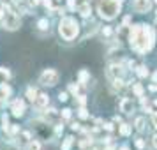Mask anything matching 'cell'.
Listing matches in <instances>:
<instances>
[{"label":"cell","mask_w":157,"mask_h":150,"mask_svg":"<svg viewBox=\"0 0 157 150\" xmlns=\"http://www.w3.org/2000/svg\"><path fill=\"white\" fill-rule=\"evenodd\" d=\"M30 150H41V145H39L37 141H32L30 143Z\"/></svg>","instance_id":"obj_20"},{"label":"cell","mask_w":157,"mask_h":150,"mask_svg":"<svg viewBox=\"0 0 157 150\" xmlns=\"http://www.w3.org/2000/svg\"><path fill=\"white\" fill-rule=\"evenodd\" d=\"M99 14L106 20H113L120 13V0H99Z\"/></svg>","instance_id":"obj_2"},{"label":"cell","mask_w":157,"mask_h":150,"mask_svg":"<svg viewBox=\"0 0 157 150\" xmlns=\"http://www.w3.org/2000/svg\"><path fill=\"white\" fill-rule=\"evenodd\" d=\"M129 41H131V46L136 51L143 53V51L152 48V44H154V32H152V29L145 27V25H136L131 30Z\"/></svg>","instance_id":"obj_1"},{"label":"cell","mask_w":157,"mask_h":150,"mask_svg":"<svg viewBox=\"0 0 157 150\" xmlns=\"http://www.w3.org/2000/svg\"><path fill=\"white\" fill-rule=\"evenodd\" d=\"M78 23L74 21L72 18H64L62 21H60V27H58V32H60V36L64 37L65 41H72L74 37L78 36Z\"/></svg>","instance_id":"obj_3"},{"label":"cell","mask_w":157,"mask_h":150,"mask_svg":"<svg viewBox=\"0 0 157 150\" xmlns=\"http://www.w3.org/2000/svg\"><path fill=\"white\" fill-rule=\"evenodd\" d=\"M136 129H138V131H143V129H145V120H143V118H138V120H136Z\"/></svg>","instance_id":"obj_15"},{"label":"cell","mask_w":157,"mask_h":150,"mask_svg":"<svg viewBox=\"0 0 157 150\" xmlns=\"http://www.w3.org/2000/svg\"><path fill=\"white\" fill-rule=\"evenodd\" d=\"M36 104L39 108H44L46 104H48V95H44V94H39L36 97Z\"/></svg>","instance_id":"obj_10"},{"label":"cell","mask_w":157,"mask_h":150,"mask_svg":"<svg viewBox=\"0 0 157 150\" xmlns=\"http://www.w3.org/2000/svg\"><path fill=\"white\" fill-rule=\"evenodd\" d=\"M9 94H11V88H9L7 85H2V87H0V99H6V97H9Z\"/></svg>","instance_id":"obj_11"},{"label":"cell","mask_w":157,"mask_h":150,"mask_svg":"<svg viewBox=\"0 0 157 150\" xmlns=\"http://www.w3.org/2000/svg\"><path fill=\"white\" fill-rule=\"evenodd\" d=\"M81 2H90V0H81Z\"/></svg>","instance_id":"obj_33"},{"label":"cell","mask_w":157,"mask_h":150,"mask_svg":"<svg viewBox=\"0 0 157 150\" xmlns=\"http://www.w3.org/2000/svg\"><path fill=\"white\" fill-rule=\"evenodd\" d=\"M154 125H155V127H157V111H155V113H154Z\"/></svg>","instance_id":"obj_29"},{"label":"cell","mask_w":157,"mask_h":150,"mask_svg":"<svg viewBox=\"0 0 157 150\" xmlns=\"http://www.w3.org/2000/svg\"><path fill=\"white\" fill-rule=\"evenodd\" d=\"M71 145H72V138L69 136V138H65L64 145H62V150H69V148H71Z\"/></svg>","instance_id":"obj_13"},{"label":"cell","mask_w":157,"mask_h":150,"mask_svg":"<svg viewBox=\"0 0 157 150\" xmlns=\"http://www.w3.org/2000/svg\"><path fill=\"white\" fill-rule=\"evenodd\" d=\"M79 117H81V118H86V117H88V113H86L85 108H81V110H79Z\"/></svg>","instance_id":"obj_23"},{"label":"cell","mask_w":157,"mask_h":150,"mask_svg":"<svg viewBox=\"0 0 157 150\" xmlns=\"http://www.w3.org/2000/svg\"><path fill=\"white\" fill-rule=\"evenodd\" d=\"M23 111H25V102L23 101H14L13 102V115L14 117H20V115H23Z\"/></svg>","instance_id":"obj_7"},{"label":"cell","mask_w":157,"mask_h":150,"mask_svg":"<svg viewBox=\"0 0 157 150\" xmlns=\"http://www.w3.org/2000/svg\"><path fill=\"white\" fill-rule=\"evenodd\" d=\"M120 74H122V67H120V65H111V67H109V71H108V76H109V78H113V79L120 78Z\"/></svg>","instance_id":"obj_8"},{"label":"cell","mask_w":157,"mask_h":150,"mask_svg":"<svg viewBox=\"0 0 157 150\" xmlns=\"http://www.w3.org/2000/svg\"><path fill=\"white\" fill-rule=\"evenodd\" d=\"M79 13H81V16H88L90 14V6H88V2H85V4L79 6Z\"/></svg>","instance_id":"obj_12"},{"label":"cell","mask_w":157,"mask_h":150,"mask_svg":"<svg viewBox=\"0 0 157 150\" xmlns=\"http://www.w3.org/2000/svg\"><path fill=\"white\" fill-rule=\"evenodd\" d=\"M0 78L4 79V81H6V79L9 78V72L6 71V69H0Z\"/></svg>","instance_id":"obj_18"},{"label":"cell","mask_w":157,"mask_h":150,"mask_svg":"<svg viewBox=\"0 0 157 150\" xmlns=\"http://www.w3.org/2000/svg\"><path fill=\"white\" fill-rule=\"evenodd\" d=\"M122 150H127V148H125V147H124V148H122Z\"/></svg>","instance_id":"obj_34"},{"label":"cell","mask_w":157,"mask_h":150,"mask_svg":"<svg viewBox=\"0 0 157 150\" xmlns=\"http://www.w3.org/2000/svg\"><path fill=\"white\" fill-rule=\"evenodd\" d=\"M152 143H154V147L157 148V136H154V138H152Z\"/></svg>","instance_id":"obj_28"},{"label":"cell","mask_w":157,"mask_h":150,"mask_svg":"<svg viewBox=\"0 0 157 150\" xmlns=\"http://www.w3.org/2000/svg\"><path fill=\"white\" fill-rule=\"evenodd\" d=\"M4 25H6V29L9 30H16L20 27V18L14 14V13H11V11H6V20H4Z\"/></svg>","instance_id":"obj_4"},{"label":"cell","mask_w":157,"mask_h":150,"mask_svg":"<svg viewBox=\"0 0 157 150\" xmlns=\"http://www.w3.org/2000/svg\"><path fill=\"white\" fill-rule=\"evenodd\" d=\"M134 94H136V95H141V94H143L141 85H134Z\"/></svg>","instance_id":"obj_21"},{"label":"cell","mask_w":157,"mask_h":150,"mask_svg":"<svg viewBox=\"0 0 157 150\" xmlns=\"http://www.w3.org/2000/svg\"><path fill=\"white\" fill-rule=\"evenodd\" d=\"M120 133H122L124 136H129V134H131V127H129L127 124H124V125L120 127Z\"/></svg>","instance_id":"obj_14"},{"label":"cell","mask_w":157,"mask_h":150,"mask_svg":"<svg viewBox=\"0 0 157 150\" xmlns=\"http://www.w3.org/2000/svg\"><path fill=\"white\" fill-rule=\"evenodd\" d=\"M134 9L138 13H147L150 9V0H134Z\"/></svg>","instance_id":"obj_6"},{"label":"cell","mask_w":157,"mask_h":150,"mask_svg":"<svg viewBox=\"0 0 157 150\" xmlns=\"http://www.w3.org/2000/svg\"><path fill=\"white\" fill-rule=\"evenodd\" d=\"M86 78H88V74H86L85 71H81V72H79V81H81V83H85Z\"/></svg>","instance_id":"obj_19"},{"label":"cell","mask_w":157,"mask_h":150,"mask_svg":"<svg viewBox=\"0 0 157 150\" xmlns=\"http://www.w3.org/2000/svg\"><path fill=\"white\" fill-rule=\"evenodd\" d=\"M39 29L46 30V29H48V21H46V20H41V21H39Z\"/></svg>","instance_id":"obj_22"},{"label":"cell","mask_w":157,"mask_h":150,"mask_svg":"<svg viewBox=\"0 0 157 150\" xmlns=\"http://www.w3.org/2000/svg\"><path fill=\"white\" fill-rule=\"evenodd\" d=\"M57 81H58V74H57V71H53V69H48V71H44L43 74H41V83H43V85L53 87Z\"/></svg>","instance_id":"obj_5"},{"label":"cell","mask_w":157,"mask_h":150,"mask_svg":"<svg viewBox=\"0 0 157 150\" xmlns=\"http://www.w3.org/2000/svg\"><path fill=\"white\" fill-rule=\"evenodd\" d=\"M62 117H64V118H69V117H71V110H64Z\"/></svg>","instance_id":"obj_24"},{"label":"cell","mask_w":157,"mask_h":150,"mask_svg":"<svg viewBox=\"0 0 157 150\" xmlns=\"http://www.w3.org/2000/svg\"><path fill=\"white\" fill-rule=\"evenodd\" d=\"M69 90H71L72 94H76V92H78V87H76V85H71V87H69Z\"/></svg>","instance_id":"obj_26"},{"label":"cell","mask_w":157,"mask_h":150,"mask_svg":"<svg viewBox=\"0 0 157 150\" xmlns=\"http://www.w3.org/2000/svg\"><path fill=\"white\" fill-rule=\"evenodd\" d=\"M0 18H2V9H0Z\"/></svg>","instance_id":"obj_32"},{"label":"cell","mask_w":157,"mask_h":150,"mask_svg":"<svg viewBox=\"0 0 157 150\" xmlns=\"http://www.w3.org/2000/svg\"><path fill=\"white\" fill-rule=\"evenodd\" d=\"M74 6H76V4H74V0H69V7L74 9Z\"/></svg>","instance_id":"obj_30"},{"label":"cell","mask_w":157,"mask_h":150,"mask_svg":"<svg viewBox=\"0 0 157 150\" xmlns=\"http://www.w3.org/2000/svg\"><path fill=\"white\" fill-rule=\"evenodd\" d=\"M120 110L124 113H131L132 111V101L131 99H122L120 101Z\"/></svg>","instance_id":"obj_9"},{"label":"cell","mask_w":157,"mask_h":150,"mask_svg":"<svg viewBox=\"0 0 157 150\" xmlns=\"http://www.w3.org/2000/svg\"><path fill=\"white\" fill-rule=\"evenodd\" d=\"M136 147H138V148H143V147H145V143H143L141 140H138V141H136Z\"/></svg>","instance_id":"obj_25"},{"label":"cell","mask_w":157,"mask_h":150,"mask_svg":"<svg viewBox=\"0 0 157 150\" xmlns=\"http://www.w3.org/2000/svg\"><path fill=\"white\" fill-rule=\"evenodd\" d=\"M27 95H29V99L36 101V97H37V92L34 90V88H29V92H27Z\"/></svg>","instance_id":"obj_16"},{"label":"cell","mask_w":157,"mask_h":150,"mask_svg":"<svg viewBox=\"0 0 157 150\" xmlns=\"http://www.w3.org/2000/svg\"><path fill=\"white\" fill-rule=\"evenodd\" d=\"M138 74H140V76H141V78H145V76H147V74H148V71H147V67H138Z\"/></svg>","instance_id":"obj_17"},{"label":"cell","mask_w":157,"mask_h":150,"mask_svg":"<svg viewBox=\"0 0 157 150\" xmlns=\"http://www.w3.org/2000/svg\"><path fill=\"white\" fill-rule=\"evenodd\" d=\"M154 81H157V72H155V74H154Z\"/></svg>","instance_id":"obj_31"},{"label":"cell","mask_w":157,"mask_h":150,"mask_svg":"<svg viewBox=\"0 0 157 150\" xmlns=\"http://www.w3.org/2000/svg\"><path fill=\"white\" fill-rule=\"evenodd\" d=\"M58 97H60V101H67V94H60Z\"/></svg>","instance_id":"obj_27"}]
</instances>
